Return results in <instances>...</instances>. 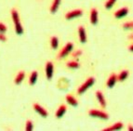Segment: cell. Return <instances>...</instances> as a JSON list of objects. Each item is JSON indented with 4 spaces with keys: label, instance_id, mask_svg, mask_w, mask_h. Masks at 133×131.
I'll return each mask as SVG.
<instances>
[{
    "label": "cell",
    "instance_id": "cell-3",
    "mask_svg": "<svg viewBox=\"0 0 133 131\" xmlns=\"http://www.w3.org/2000/svg\"><path fill=\"white\" fill-rule=\"evenodd\" d=\"M73 49H74L73 43L68 42L64 46V47L60 51V53H59V55H58V59H60V60L61 59H64L65 57H67L69 54L71 53L72 50H73Z\"/></svg>",
    "mask_w": 133,
    "mask_h": 131
},
{
    "label": "cell",
    "instance_id": "cell-20",
    "mask_svg": "<svg viewBox=\"0 0 133 131\" xmlns=\"http://www.w3.org/2000/svg\"><path fill=\"white\" fill-rule=\"evenodd\" d=\"M50 45L51 47L53 49H57L59 47V39H58L57 36H52L50 39Z\"/></svg>",
    "mask_w": 133,
    "mask_h": 131
},
{
    "label": "cell",
    "instance_id": "cell-15",
    "mask_svg": "<svg viewBox=\"0 0 133 131\" xmlns=\"http://www.w3.org/2000/svg\"><path fill=\"white\" fill-rule=\"evenodd\" d=\"M67 107L65 105H61L59 108H58L57 112H56V117L57 118H62V116L64 115V113H66Z\"/></svg>",
    "mask_w": 133,
    "mask_h": 131
},
{
    "label": "cell",
    "instance_id": "cell-14",
    "mask_svg": "<svg viewBox=\"0 0 133 131\" xmlns=\"http://www.w3.org/2000/svg\"><path fill=\"white\" fill-rule=\"evenodd\" d=\"M24 77H25V73L24 72H19V73L16 75L15 79H14V83H15L16 85H20L22 83V81L24 80Z\"/></svg>",
    "mask_w": 133,
    "mask_h": 131
},
{
    "label": "cell",
    "instance_id": "cell-23",
    "mask_svg": "<svg viewBox=\"0 0 133 131\" xmlns=\"http://www.w3.org/2000/svg\"><path fill=\"white\" fill-rule=\"evenodd\" d=\"M115 2H116V0H108V1H107V2L105 3V5H104L105 9H110L112 7H113L114 5H115Z\"/></svg>",
    "mask_w": 133,
    "mask_h": 131
},
{
    "label": "cell",
    "instance_id": "cell-25",
    "mask_svg": "<svg viewBox=\"0 0 133 131\" xmlns=\"http://www.w3.org/2000/svg\"><path fill=\"white\" fill-rule=\"evenodd\" d=\"M7 30H8L7 26H6L3 22H0V33H6V32H7Z\"/></svg>",
    "mask_w": 133,
    "mask_h": 131
},
{
    "label": "cell",
    "instance_id": "cell-17",
    "mask_svg": "<svg viewBox=\"0 0 133 131\" xmlns=\"http://www.w3.org/2000/svg\"><path fill=\"white\" fill-rule=\"evenodd\" d=\"M65 100H66V101L68 102L70 105H72V106H74V107L77 106V104H78L77 100H76L75 97H73L72 95H67L66 98H65Z\"/></svg>",
    "mask_w": 133,
    "mask_h": 131
},
{
    "label": "cell",
    "instance_id": "cell-5",
    "mask_svg": "<svg viewBox=\"0 0 133 131\" xmlns=\"http://www.w3.org/2000/svg\"><path fill=\"white\" fill-rule=\"evenodd\" d=\"M45 72H46V77H47L48 80H51L52 77H53V73H54V66H53V63L51 61H48L46 63Z\"/></svg>",
    "mask_w": 133,
    "mask_h": 131
},
{
    "label": "cell",
    "instance_id": "cell-13",
    "mask_svg": "<svg viewBox=\"0 0 133 131\" xmlns=\"http://www.w3.org/2000/svg\"><path fill=\"white\" fill-rule=\"evenodd\" d=\"M116 81H117V75L115 74V73L111 74V76H110L109 79L107 80V87H110V88L113 87L115 85V83H116Z\"/></svg>",
    "mask_w": 133,
    "mask_h": 131
},
{
    "label": "cell",
    "instance_id": "cell-30",
    "mask_svg": "<svg viewBox=\"0 0 133 131\" xmlns=\"http://www.w3.org/2000/svg\"><path fill=\"white\" fill-rule=\"evenodd\" d=\"M129 39H132V40H133V35H130V36H129Z\"/></svg>",
    "mask_w": 133,
    "mask_h": 131
},
{
    "label": "cell",
    "instance_id": "cell-7",
    "mask_svg": "<svg viewBox=\"0 0 133 131\" xmlns=\"http://www.w3.org/2000/svg\"><path fill=\"white\" fill-rule=\"evenodd\" d=\"M34 110H35L39 115L42 116V117H47V116L49 115V113H48L47 110L45 109L44 107H42L41 105L38 104V103H35V104H34Z\"/></svg>",
    "mask_w": 133,
    "mask_h": 131
},
{
    "label": "cell",
    "instance_id": "cell-22",
    "mask_svg": "<svg viewBox=\"0 0 133 131\" xmlns=\"http://www.w3.org/2000/svg\"><path fill=\"white\" fill-rule=\"evenodd\" d=\"M34 128V125L33 122L31 120H27L26 124H25V130L26 131H32Z\"/></svg>",
    "mask_w": 133,
    "mask_h": 131
},
{
    "label": "cell",
    "instance_id": "cell-18",
    "mask_svg": "<svg viewBox=\"0 0 133 131\" xmlns=\"http://www.w3.org/2000/svg\"><path fill=\"white\" fill-rule=\"evenodd\" d=\"M123 127V124L121 122H117L115 123V125H113L112 127H106V128H104L103 130L104 131H113V130H119V129H121Z\"/></svg>",
    "mask_w": 133,
    "mask_h": 131
},
{
    "label": "cell",
    "instance_id": "cell-11",
    "mask_svg": "<svg viewBox=\"0 0 133 131\" xmlns=\"http://www.w3.org/2000/svg\"><path fill=\"white\" fill-rule=\"evenodd\" d=\"M90 23L96 25L98 23V10L96 9H92L90 10Z\"/></svg>",
    "mask_w": 133,
    "mask_h": 131
},
{
    "label": "cell",
    "instance_id": "cell-8",
    "mask_svg": "<svg viewBox=\"0 0 133 131\" xmlns=\"http://www.w3.org/2000/svg\"><path fill=\"white\" fill-rule=\"evenodd\" d=\"M96 98H97L98 101L100 102L101 106H102V108H105V107H106V100H105L104 96H103L102 91H100V90L96 91Z\"/></svg>",
    "mask_w": 133,
    "mask_h": 131
},
{
    "label": "cell",
    "instance_id": "cell-2",
    "mask_svg": "<svg viewBox=\"0 0 133 131\" xmlns=\"http://www.w3.org/2000/svg\"><path fill=\"white\" fill-rule=\"evenodd\" d=\"M94 83H95V78H94V77L88 78V79L86 80V82H85L84 84H82L79 87H78L77 93L78 94H83L85 91L88 90V89H89L91 86H93Z\"/></svg>",
    "mask_w": 133,
    "mask_h": 131
},
{
    "label": "cell",
    "instance_id": "cell-16",
    "mask_svg": "<svg viewBox=\"0 0 133 131\" xmlns=\"http://www.w3.org/2000/svg\"><path fill=\"white\" fill-rule=\"evenodd\" d=\"M37 78H38V73L36 71H33L30 74V77H29V84L33 86L36 83L37 81Z\"/></svg>",
    "mask_w": 133,
    "mask_h": 131
},
{
    "label": "cell",
    "instance_id": "cell-12",
    "mask_svg": "<svg viewBox=\"0 0 133 131\" xmlns=\"http://www.w3.org/2000/svg\"><path fill=\"white\" fill-rule=\"evenodd\" d=\"M61 3H62V0H53L52 1V4L50 6V12L51 13H56L57 10L59 9Z\"/></svg>",
    "mask_w": 133,
    "mask_h": 131
},
{
    "label": "cell",
    "instance_id": "cell-19",
    "mask_svg": "<svg viewBox=\"0 0 133 131\" xmlns=\"http://www.w3.org/2000/svg\"><path fill=\"white\" fill-rule=\"evenodd\" d=\"M129 76V71L127 70H124L117 75V81H120V82H123L127 79V77Z\"/></svg>",
    "mask_w": 133,
    "mask_h": 131
},
{
    "label": "cell",
    "instance_id": "cell-10",
    "mask_svg": "<svg viewBox=\"0 0 133 131\" xmlns=\"http://www.w3.org/2000/svg\"><path fill=\"white\" fill-rule=\"evenodd\" d=\"M78 35H79V39L81 43H86L87 42V33L86 30L83 26L78 27Z\"/></svg>",
    "mask_w": 133,
    "mask_h": 131
},
{
    "label": "cell",
    "instance_id": "cell-21",
    "mask_svg": "<svg viewBox=\"0 0 133 131\" xmlns=\"http://www.w3.org/2000/svg\"><path fill=\"white\" fill-rule=\"evenodd\" d=\"M67 67L68 68H71V69H76L79 67V63L77 61H75V60H72V61L67 62Z\"/></svg>",
    "mask_w": 133,
    "mask_h": 131
},
{
    "label": "cell",
    "instance_id": "cell-24",
    "mask_svg": "<svg viewBox=\"0 0 133 131\" xmlns=\"http://www.w3.org/2000/svg\"><path fill=\"white\" fill-rule=\"evenodd\" d=\"M123 28L124 29H133V20L129 22H125L123 24Z\"/></svg>",
    "mask_w": 133,
    "mask_h": 131
},
{
    "label": "cell",
    "instance_id": "cell-6",
    "mask_svg": "<svg viewBox=\"0 0 133 131\" xmlns=\"http://www.w3.org/2000/svg\"><path fill=\"white\" fill-rule=\"evenodd\" d=\"M82 14H83V11L81 9H74V10L67 12L66 15H65V19L66 20H73L75 18L80 17Z\"/></svg>",
    "mask_w": 133,
    "mask_h": 131
},
{
    "label": "cell",
    "instance_id": "cell-1",
    "mask_svg": "<svg viewBox=\"0 0 133 131\" xmlns=\"http://www.w3.org/2000/svg\"><path fill=\"white\" fill-rule=\"evenodd\" d=\"M11 17H12V20L14 22V26H15V32L17 35L19 36H22L23 33V27H22V23H21L20 20V16H19L18 11L16 9H12L11 10Z\"/></svg>",
    "mask_w": 133,
    "mask_h": 131
},
{
    "label": "cell",
    "instance_id": "cell-26",
    "mask_svg": "<svg viewBox=\"0 0 133 131\" xmlns=\"http://www.w3.org/2000/svg\"><path fill=\"white\" fill-rule=\"evenodd\" d=\"M82 55V50H80V49H78V50H76V51H75L73 53V57L74 58H78L79 56H81Z\"/></svg>",
    "mask_w": 133,
    "mask_h": 131
},
{
    "label": "cell",
    "instance_id": "cell-29",
    "mask_svg": "<svg viewBox=\"0 0 133 131\" xmlns=\"http://www.w3.org/2000/svg\"><path fill=\"white\" fill-rule=\"evenodd\" d=\"M129 51H131V52H133V44L131 45L130 47H129Z\"/></svg>",
    "mask_w": 133,
    "mask_h": 131
},
{
    "label": "cell",
    "instance_id": "cell-28",
    "mask_svg": "<svg viewBox=\"0 0 133 131\" xmlns=\"http://www.w3.org/2000/svg\"><path fill=\"white\" fill-rule=\"evenodd\" d=\"M128 129L130 131H133V127H132V125H129V127H128Z\"/></svg>",
    "mask_w": 133,
    "mask_h": 131
},
{
    "label": "cell",
    "instance_id": "cell-9",
    "mask_svg": "<svg viewBox=\"0 0 133 131\" xmlns=\"http://www.w3.org/2000/svg\"><path fill=\"white\" fill-rule=\"evenodd\" d=\"M129 13V9L128 8H122V9H118L117 11H115V18L116 19H121L125 16L128 15Z\"/></svg>",
    "mask_w": 133,
    "mask_h": 131
},
{
    "label": "cell",
    "instance_id": "cell-4",
    "mask_svg": "<svg viewBox=\"0 0 133 131\" xmlns=\"http://www.w3.org/2000/svg\"><path fill=\"white\" fill-rule=\"evenodd\" d=\"M89 114L90 116H92V117L101 118V119H104V120H107L109 118L108 113H104V112L99 111V110H89Z\"/></svg>",
    "mask_w": 133,
    "mask_h": 131
},
{
    "label": "cell",
    "instance_id": "cell-27",
    "mask_svg": "<svg viewBox=\"0 0 133 131\" xmlns=\"http://www.w3.org/2000/svg\"><path fill=\"white\" fill-rule=\"evenodd\" d=\"M0 41H2V42H6L7 41V37L2 33H0Z\"/></svg>",
    "mask_w": 133,
    "mask_h": 131
}]
</instances>
